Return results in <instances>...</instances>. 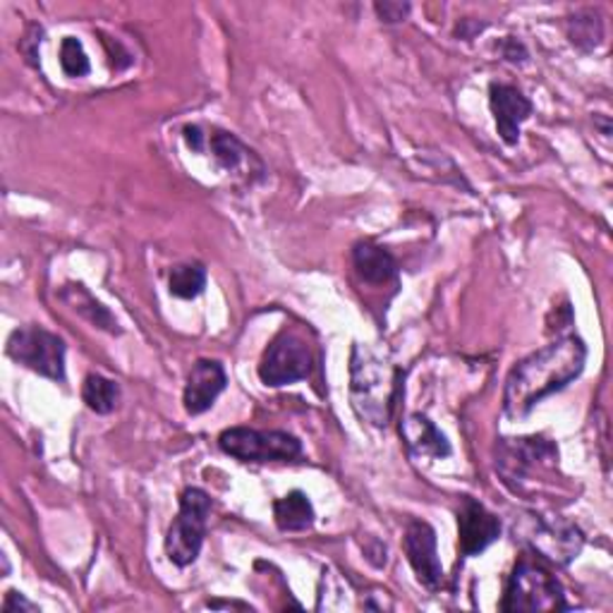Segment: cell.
<instances>
[{
	"instance_id": "6da1fadb",
	"label": "cell",
	"mask_w": 613,
	"mask_h": 613,
	"mask_svg": "<svg viewBox=\"0 0 613 613\" xmlns=\"http://www.w3.org/2000/svg\"><path fill=\"white\" fill-rule=\"evenodd\" d=\"M585 362L587 348L577 335H565V339L520 360L511 370L509 379H505V415L513 420L530 415V410L544 401L546 395L556 393L569 386L571 381H575L582 370H585Z\"/></svg>"
},
{
	"instance_id": "7a4b0ae2",
	"label": "cell",
	"mask_w": 613,
	"mask_h": 613,
	"mask_svg": "<svg viewBox=\"0 0 613 613\" xmlns=\"http://www.w3.org/2000/svg\"><path fill=\"white\" fill-rule=\"evenodd\" d=\"M501 609L505 613H551L565 611L569 604H565L561 582L542 563L525 556L515 563Z\"/></svg>"
},
{
	"instance_id": "3957f363",
	"label": "cell",
	"mask_w": 613,
	"mask_h": 613,
	"mask_svg": "<svg viewBox=\"0 0 613 613\" xmlns=\"http://www.w3.org/2000/svg\"><path fill=\"white\" fill-rule=\"evenodd\" d=\"M352 403L362 420L381 426L389 420L393 405V379L370 348L358 345L352 352Z\"/></svg>"
},
{
	"instance_id": "277c9868",
	"label": "cell",
	"mask_w": 613,
	"mask_h": 613,
	"mask_svg": "<svg viewBox=\"0 0 613 613\" xmlns=\"http://www.w3.org/2000/svg\"><path fill=\"white\" fill-rule=\"evenodd\" d=\"M211 513V499L202 489H185L180 496V511L165 536V554L178 569H188L202 551L207 523Z\"/></svg>"
},
{
	"instance_id": "5b68a950",
	"label": "cell",
	"mask_w": 613,
	"mask_h": 613,
	"mask_svg": "<svg viewBox=\"0 0 613 613\" xmlns=\"http://www.w3.org/2000/svg\"><path fill=\"white\" fill-rule=\"evenodd\" d=\"M225 455L240 463H290L302 455V443L288 432H259V429L233 426L219 436Z\"/></svg>"
},
{
	"instance_id": "8992f818",
	"label": "cell",
	"mask_w": 613,
	"mask_h": 613,
	"mask_svg": "<svg viewBox=\"0 0 613 613\" xmlns=\"http://www.w3.org/2000/svg\"><path fill=\"white\" fill-rule=\"evenodd\" d=\"M8 358L46 379L66 381V343L41 326H22L10 333Z\"/></svg>"
},
{
	"instance_id": "52a82bcc",
	"label": "cell",
	"mask_w": 613,
	"mask_h": 613,
	"mask_svg": "<svg viewBox=\"0 0 613 613\" xmlns=\"http://www.w3.org/2000/svg\"><path fill=\"white\" fill-rule=\"evenodd\" d=\"M312 370V352L306 343L295 333H281L267 352L262 362H259V379L267 386L281 389L288 383L302 381Z\"/></svg>"
},
{
	"instance_id": "ba28073f",
	"label": "cell",
	"mask_w": 613,
	"mask_h": 613,
	"mask_svg": "<svg viewBox=\"0 0 613 613\" xmlns=\"http://www.w3.org/2000/svg\"><path fill=\"white\" fill-rule=\"evenodd\" d=\"M523 534L534 554L554 565H569L585 544L582 532L561 517H532V525Z\"/></svg>"
},
{
	"instance_id": "9c48e42d",
	"label": "cell",
	"mask_w": 613,
	"mask_h": 613,
	"mask_svg": "<svg viewBox=\"0 0 613 613\" xmlns=\"http://www.w3.org/2000/svg\"><path fill=\"white\" fill-rule=\"evenodd\" d=\"M458 544L463 556H480L501 536V520L480 501L463 499L458 511Z\"/></svg>"
},
{
	"instance_id": "30bf717a",
	"label": "cell",
	"mask_w": 613,
	"mask_h": 613,
	"mask_svg": "<svg viewBox=\"0 0 613 613\" xmlns=\"http://www.w3.org/2000/svg\"><path fill=\"white\" fill-rule=\"evenodd\" d=\"M405 556L424 587L436 590L443 580L441 561L436 556V532L424 520H412L403 536Z\"/></svg>"
},
{
	"instance_id": "8fae6325",
	"label": "cell",
	"mask_w": 613,
	"mask_h": 613,
	"mask_svg": "<svg viewBox=\"0 0 613 613\" xmlns=\"http://www.w3.org/2000/svg\"><path fill=\"white\" fill-rule=\"evenodd\" d=\"M489 105H492L501 140L515 147L520 140V125L532 115V101L520 89L494 82L489 87Z\"/></svg>"
},
{
	"instance_id": "7c38bea8",
	"label": "cell",
	"mask_w": 613,
	"mask_h": 613,
	"mask_svg": "<svg viewBox=\"0 0 613 613\" xmlns=\"http://www.w3.org/2000/svg\"><path fill=\"white\" fill-rule=\"evenodd\" d=\"M225 383H228V376L221 362L199 360L192 366L185 395H182L188 415H202V412H207L213 403H217V398L225 391Z\"/></svg>"
},
{
	"instance_id": "4fadbf2b",
	"label": "cell",
	"mask_w": 613,
	"mask_h": 613,
	"mask_svg": "<svg viewBox=\"0 0 613 613\" xmlns=\"http://www.w3.org/2000/svg\"><path fill=\"white\" fill-rule=\"evenodd\" d=\"M401 436L405 439L410 453L418 458H449L451 455L449 439L439 432L432 420L420 415V412H415V415H408L401 422Z\"/></svg>"
},
{
	"instance_id": "5bb4252c",
	"label": "cell",
	"mask_w": 613,
	"mask_h": 613,
	"mask_svg": "<svg viewBox=\"0 0 613 613\" xmlns=\"http://www.w3.org/2000/svg\"><path fill=\"white\" fill-rule=\"evenodd\" d=\"M352 264L364 283L383 285L398 275V262L389 250L379 248L374 242H360L352 250Z\"/></svg>"
},
{
	"instance_id": "9a60e30c",
	"label": "cell",
	"mask_w": 613,
	"mask_h": 613,
	"mask_svg": "<svg viewBox=\"0 0 613 613\" xmlns=\"http://www.w3.org/2000/svg\"><path fill=\"white\" fill-rule=\"evenodd\" d=\"M275 525L283 532H304L314 525V505L302 492H290L273 503Z\"/></svg>"
},
{
	"instance_id": "2e32d148",
	"label": "cell",
	"mask_w": 613,
	"mask_h": 613,
	"mask_svg": "<svg viewBox=\"0 0 613 613\" xmlns=\"http://www.w3.org/2000/svg\"><path fill=\"white\" fill-rule=\"evenodd\" d=\"M60 298H63V302H68L77 314H82L87 321H91L97 329H103L109 333H120L115 316L105 310V306L97 298H91V293L84 285H80V283L66 285Z\"/></svg>"
},
{
	"instance_id": "e0dca14e",
	"label": "cell",
	"mask_w": 613,
	"mask_h": 613,
	"mask_svg": "<svg viewBox=\"0 0 613 613\" xmlns=\"http://www.w3.org/2000/svg\"><path fill=\"white\" fill-rule=\"evenodd\" d=\"M82 398L89 410L99 412V415H109L120 403V389L118 383L105 379L101 374H89L82 386Z\"/></svg>"
},
{
	"instance_id": "ac0fdd59",
	"label": "cell",
	"mask_w": 613,
	"mask_h": 613,
	"mask_svg": "<svg viewBox=\"0 0 613 613\" xmlns=\"http://www.w3.org/2000/svg\"><path fill=\"white\" fill-rule=\"evenodd\" d=\"M168 288H171V295L182 300L202 295L207 288V269L202 264H178L168 275Z\"/></svg>"
},
{
	"instance_id": "d6986e66",
	"label": "cell",
	"mask_w": 613,
	"mask_h": 613,
	"mask_svg": "<svg viewBox=\"0 0 613 613\" xmlns=\"http://www.w3.org/2000/svg\"><path fill=\"white\" fill-rule=\"evenodd\" d=\"M209 147L213 159H217L219 165L225 168V171H238L242 161H248V157H252V151L244 149L233 134L221 130H213V134L209 137Z\"/></svg>"
},
{
	"instance_id": "ffe728a7",
	"label": "cell",
	"mask_w": 613,
	"mask_h": 613,
	"mask_svg": "<svg viewBox=\"0 0 613 613\" xmlns=\"http://www.w3.org/2000/svg\"><path fill=\"white\" fill-rule=\"evenodd\" d=\"M569 32H571V41L577 46V49L592 51L600 46V41L604 37V27H602L600 14L592 10H585V12L575 14V18L571 20Z\"/></svg>"
},
{
	"instance_id": "44dd1931",
	"label": "cell",
	"mask_w": 613,
	"mask_h": 613,
	"mask_svg": "<svg viewBox=\"0 0 613 613\" xmlns=\"http://www.w3.org/2000/svg\"><path fill=\"white\" fill-rule=\"evenodd\" d=\"M60 66H63L68 77L89 74V58L80 39L66 37L63 43H60Z\"/></svg>"
},
{
	"instance_id": "7402d4cb",
	"label": "cell",
	"mask_w": 613,
	"mask_h": 613,
	"mask_svg": "<svg viewBox=\"0 0 613 613\" xmlns=\"http://www.w3.org/2000/svg\"><path fill=\"white\" fill-rule=\"evenodd\" d=\"M374 10H376V14L381 18V22H386V24L403 22L408 18V14H410V6L408 3H391V0H386V3H376Z\"/></svg>"
},
{
	"instance_id": "603a6c76",
	"label": "cell",
	"mask_w": 613,
	"mask_h": 613,
	"mask_svg": "<svg viewBox=\"0 0 613 613\" xmlns=\"http://www.w3.org/2000/svg\"><path fill=\"white\" fill-rule=\"evenodd\" d=\"M503 56H505V60H511V63H525V60H527L525 46L520 41H515L513 37L503 43Z\"/></svg>"
},
{
	"instance_id": "cb8c5ba5",
	"label": "cell",
	"mask_w": 613,
	"mask_h": 613,
	"mask_svg": "<svg viewBox=\"0 0 613 613\" xmlns=\"http://www.w3.org/2000/svg\"><path fill=\"white\" fill-rule=\"evenodd\" d=\"M14 611H39V606H34L32 602H27L22 594L18 592H8L6 604H3V613H14Z\"/></svg>"
},
{
	"instance_id": "d4e9b609",
	"label": "cell",
	"mask_w": 613,
	"mask_h": 613,
	"mask_svg": "<svg viewBox=\"0 0 613 613\" xmlns=\"http://www.w3.org/2000/svg\"><path fill=\"white\" fill-rule=\"evenodd\" d=\"M204 140H207V134H202V128H197V125L185 128V142L190 144V149L204 151Z\"/></svg>"
},
{
	"instance_id": "484cf974",
	"label": "cell",
	"mask_w": 613,
	"mask_h": 613,
	"mask_svg": "<svg viewBox=\"0 0 613 613\" xmlns=\"http://www.w3.org/2000/svg\"><path fill=\"white\" fill-rule=\"evenodd\" d=\"M24 41H29V43H37V39H32V37H27ZM22 49H27V43H22ZM27 58H29V60H32V63L37 66V60H34V58H37V53H34V49H32V51H29V53H27Z\"/></svg>"
}]
</instances>
